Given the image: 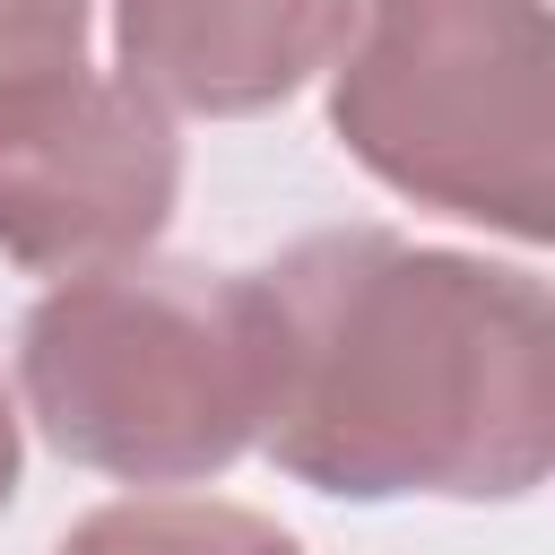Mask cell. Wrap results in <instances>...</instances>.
<instances>
[{
	"mask_svg": "<svg viewBox=\"0 0 555 555\" xmlns=\"http://www.w3.org/2000/svg\"><path fill=\"white\" fill-rule=\"evenodd\" d=\"M260 451L338 503H520L555 468V304L529 269L330 225L251 269Z\"/></svg>",
	"mask_w": 555,
	"mask_h": 555,
	"instance_id": "1",
	"label": "cell"
},
{
	"mask_svg": "<svg viewBox=\"0 0 555 555\" xmlns=\"http://www.w3.org/2000/svg\"><path fill=\"white\" fill-rule=\"evenodd\" d=\"M35 434L121 486H199L260 442V295L251 269L113 260L61 278L17 330Z\"/></svg>",
	"mask_w": 555,
	"mask_h": 555,
	"instance_id": "2",
	"label": "cell"
},
{
	"mask_svg": "<svg viewBox=\"0 0 555 555\" xmlns=\"http://www.w3.org/2000/svg\"><path fill=\"white\" fill-rule=\"evenodd\" d=\"M330 130L399 199L512 243L555 234L546 0H356Z\"/></svg>",
	"mask_w": 555,
	"mask_h": 555,
	"instance_id": "3",
	"label": "cell"
},
{
	"mask_svg": "<svg viewBox=\"0 0 555 555\" xmlns=\"http://www.w3.org/2000/svg\"><path fill=\"white\" fill-rule=\"evenodd\" d=\"M182 199L173 113L130 78H61L0 121V260L35 278H87L139 260Z\"/></svg>",
	"mask_w": 555,
	"mask_h": 555,
	"instance_id": "4",
	"label": "cell"
},
{
	"mask_svg": "<svg viewBox=\"0 0 555 555\" xmlns=\"http://www.w3.org/2000/svg\"><path fill=\"white\" fill-rule=\"evenodd\" d=\"M347 17L356 0H113V52L147 104L243 121L330 69Z\"/></svg>",
	"mask_w": 555,
	"mask_h": 555,
	"instance_id": "5",
	"label": "cell"
},
{
	"mask_svg": "<svg viewBox=\"0 0 555 555\" xmlns=\"http://www.w3.org/2000/svg\"><path fill=\"white\" fill-rule=\"evenodd\" d=\"M52 555H304L269 512L251 503H199V494H130L87 512Z\"/></svg>",
	"mask_w": 555,
	"mask_h": 555,
	"instance_id": "6",
	"label": "cell"
},
{
	"mask_svg": "<svg viewBox=\"0 0 555 555\" xmlns=\"http://www.w3.org/2000/svg\"><path fill=\"white\" fill-rule=\"evenodd\" d=\"M95 0H0V121L87 69Z\"/></svg>",
	"mask_w": 555,
	"mask_h": 555,
	"instance_id": "7",
	"label": "cell"
},
{
	"mask_svg": "<svg viewBox=\"0 0 555 555\" xmlns=\"http://www.w3.org/2000/svg\"><path fill=\"white\" fill-rule=\"evenodd\" d=\"M9 494H17V408L0 390V512H9Z\"/></svg>",
	"mask_w": 555,
	"mask_h": 555,
	"instance_id": "8",
	"label": "cell"
}]
</instances>
